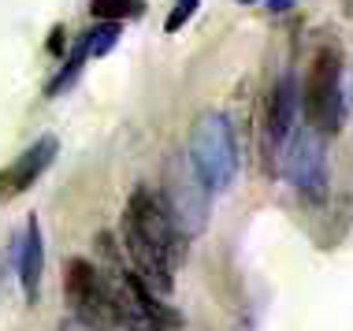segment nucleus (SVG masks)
<instances>
[{"label": "nucleus", "mask_w": 353, "mask_h": 331, "mask_svg": "<svg viewBox=\"0 0 353 331\" xmlns=\"http://www.w3.org/2000/svg\"><path fill=\"white\" fill-rule=\"evenodd\" d=\"M186 239L175 231L171 216L152 186H134L127 197V212H123V245L134 264V276L157 294H171L175 287V268L183 261Z\"/></svg>", "instance_id": "1"}, {"label": "nucleus", "mask_w": 353, "mask_h": 331, "mask_svg": "<svg viewBox=\"0 0 353 331\" xmlns=\"http://www.w3.org/2000/svg\"><path fill=\"white\" fill-rule=\"evenodd\" d=\"M298 108L305 116V127L316 134L331 138L339 134L342 119H346V101H342V52L339 45H323L312 56L305 82L298 90Z\"/></svg>", "instance_id": "2"}, {"label": "nucleus", "mask_w": 353, "mask_h": 331, "mask_svg": "<svg viewBox=\"0 0 353 331\" xmlns=\"http://www.w3.org/2000/svg\"><path fill=\"white\" fill-rule=\"evenodd\" d=\"M186 160L208 194L227 190L238 175V146H234L231 119L219 116V112H201L190 127Z\"/></svg>", "instance_id": "3"}, {"label": "nucleus", "mask_w": 353, "mask_h": 331, "mask_svg": "<svg viewBox=\"0 0 353 331\" xmlns=\"http://www.w3.org/2000/svg\"><path fill=\"white\" fill-rule=\"evenodd\" d=\"M160 201H164L171 223H175V231L183 234V239L201 234V227L208 220V190H205L201 179L194 175V168H190L186 157H175L168 164Z\"/></svg>", "instance_id": "4"}, {"label": "nucleus", "mask_w": 353, "mask_h": 331, "mask_svg": "<svg viewBox=\"0 0 353 331\" xmlns=\"http://www.w3.org/2000/svg\"><path fill=\"white\" fill-rule=\"evenodd\" d=\"M63 290L74 309V320L97 328V331H112L116 328V305H112V279H104L90 261L74 257L68 261V276H63Z\"/></svg>", "instance_id": "5"}, {"label": "nucleus", "mask_w": 353, "mask_h": 331, "mask_svg": "<svg viewBox=\"0 0 353 331\" xmlns=\"http://www.w3.org/2000/svg\"><path fill=\"white\" fill-rule=\"evenodd\" d=\"M279 172L290 175L294 190L305 201H323L327 194V160H323V134H316L312 127H301L298 134L290 130L283 146V168Z\"/></svg>", "instance_id": "6"}, {"label": "nucleus", "mask_w": 353, "mask_h": 331, "mask_svg": "<svg viewBox=\"0 0 353 331\" xmlns=\"http://www.w3.org/2000/svg\"><path fill=\"white\" fill-rule=\"evenodd\" d=\"M56 149H60V141H56L52 134L37 138L12 168H4V172H0V197H15V194H23V190H30L37 179H41L45 168L56 160Z\"/></svg>", "instance_id": "7"}, {"label": "nucleus", "mask_w": 353, "mask_h": 331, "mask_svg": "<svg viewBox=\"0 0 353 331\" xmlns=\"http://www.w3.org/2000/svg\"><path fill=\"white\" fill-rule=\"evenodd\" d=\"M294 123H298V82H294V74H283L268 97V157H283Z\"/></svg>", "instance_id": "8"}, {"label": "nucleus", "mask_w": 353, "mask_h": 331, "mask_svg": "<svg viewBox=\"0 0 353 331\" xmlns=\"http://www.w3.org/2000/svg\"><path fill=\"white\" fill-rule=\"evenodd\" d=\"M15 261H19V283H23L26 301H37V287H41V272H45V242H41L37 216L26 220L23 239L15 242Z\"/></svg>", "instance_id": "9"}, {"label": "nucleus", "mask_w": 353, "mask_h": 331, "mask_svg": "<svg viewBox=\"0 0 353 331\" xmlns=\"http://www.w3.org/2000/svg\"><path fill=\"white\" fill-rule=\"evenodd\" d=\"M145 12L141 0H90L93 19H108V23H123V19H138Z\"/></svg>", "instance_id": "10"}, {"label": "nucleus", "mask_w": 353, "mask_h": 331, "mask_svg": "<svg viewBox=\"0 0 353 331\" xmlns=\"http://www.w3.org/2000/svg\"><path fill=\"white\" fill-rule=\"evenodd\" d=\"M119 23H108V19H101V26H93L90 34H82V45H85V56H104L108 49H116L119 41Z\"/></svg>", "instance_id": "11"}, {"label": "nucleus", "mask_w": 353, "mask_h": 331, "mask_svg": "<svg viewBox=\"0 0 353 331\" xmlns=\"http://www.w3.org/2000/svg\"><path fill=\"white\" fill-rule=\"evenodd\" d=\"M85 60H90V56H85V45L79 41V45H74V52L68 56V63H63V71L56 74V82L49 86V97H56L60 90H68V86H71V82H74V74L82 71V63H85Z\"/></svg>", "instance_id": "12"}, {"label": "nucleus", "mask_w": 353, "mask_h": 331, "mask_svg": "<svg viewBox=\"0 0 353 331\" xmlns=\"http://www.w3.org/2000/svg\"><path fill=\"white\" fill-rule=\"evenodd\" d=\"M197 8H201V0H175V8H171L164 30H168V34H179V30H183V26L190 23V19H194Z\"/></svg>", "instance_id": "13"}, {"label": "nucleus", "mask_w": 353, "mask_h": 331, "mask_svg": "<svg viewBox=\"0 0 353 331\" xmlns=\"http://www.w3.org/2000/svg\"><path fill=\"white\" fill-rule=\"evenodd\" d=\"M264 8L275 12V15H283V12H290V8H294V0H264Z\"/></svg>", "instance_id": "14"}, {"label": "nucleus", "mask_w": 353, "mask_h": 331, "mask_svg": "<svg viewBox=\"0 0 353 331\" xmlns=\"http://www.w3.org/2000/svg\"><path fill=\"white\" fill-rule=\"evenodd\" d=\"M49 52H56V56L63 52V26H56V30H52V37H49Z\"/></svg>", "instance_id": "15"}, {"label": "nucleus", "mask_w": 353, "mask_h": 331, "mask_svg": "<svg viewBox=\"0 0 353 331\" xmlns=\"http://www.w3.org/2000/svg\"><path fill=\"white\" fill-rule=\"evenodd\" d=\"M60 331H97V328L82 324V320H68V324H60Z\"/></svg>", "instance_id": "16"}, {"label": "nucleus", "mask_w": 353, "mask_h": 331, "mask_svg": "<svg viewBox=\"0 0 353 331\" xmlns=\"http://www.w3.org/2000/svg\"><path fill=\"white\" fill-rule=\"evenodd\" d=\"M242 4H253V0H242Z\"/></svg>", "instance_id": "17"}]
</instances>
